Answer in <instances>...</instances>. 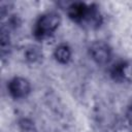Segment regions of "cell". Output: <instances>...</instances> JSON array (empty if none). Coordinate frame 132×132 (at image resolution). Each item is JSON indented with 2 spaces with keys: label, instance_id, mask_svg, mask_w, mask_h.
Instances as JSON below:
<instances>
[{
  "label": "cell",
  "instance_id": "1",
  "mask_svg": "<svg viewBox=\"0 0 132 132\" xmlns=\"http://www.w3.org/2000/svg\"><path fill=\"white\" fill-rule=\"evenodd\" d=\"M61 24V18L56 12L42 14L35 24L34 35L38 38H44L53 34Z\"/></svg>",
  "mask_w": 132,
  "mask_h": 132
},
{
  "label": "cell",
  "instance_id": "2",
  "mask_svg": "<svg viewBox=\"0 0 132 132\" xmlns=\"http://www.w3.org/2000/svg\"><path fill=\"white\" fill-rule=\"evenodd\" d=\"M90 55L97 64L104 65L111 58V50L107 43L96 41L90 46Z\"/></svg>",
  "mask_w": 132,
  "mask_h": 132
},
{
  "label": "cell",
  "instance_id": "3",
  "mask_svg": "<svg viewBox=\"0 0 132 132\" xmlns=\"http://www.w3.org/2000/svg\"><path fill=\"white\" fill-rule=\"evenodd\" d=\"M30 82L24 77H13L8 82V91L13 98H24L30 93Z\"/></svg>",
  "mask_w": 132,
  "mask_h": 132
},
{
  "label": "cell",
  "instance_id": "4",
  "mask_svg": "<svg viewBox=\"0 0 132 132\" xmlns=\"http://www.w3.org/2000/svg\"><path fill=\"white\" fill-rule=\"evenodd\" d=\"M91 9V5H87L82 2H74L68 6V15L69 18L79 24H84L87 19L89 11Z\"/></svg>",
  "mask_w": 132,
  "mask_h": 132
},
{
  "label": "cell",
  "instance_id": "5",
  "mask_svg": "<svg viewBox=\"0 0 132 132\" xmlns=\"http://www.w3.org/2000/svg\"><path fill=\"white\" fill-rule=\"evenodd\" d=\"M54 56H55L56 60H57L59 63L66 64V63L69 62V60H70V58H71V50H70V47H69L67 44L61 43V44H59V45L55 48Z\"/></svg>",
  "mask_w": 132,
  "mask_h": 132
},
{
  "label": "cell",
  "instance_id": "6",
  "mask_svg": "<svg viewBox=\"0 0 132 132\" xmlns=\"http://www.w3.org/2000/svg\"><path fill=\"white\" fill-rule=\"evenodd\" d=\"M0 46H1V55L4 56L5 54H8V51L10 48V39H9V35H8V31L4 30L2 28L1 30V42H0Z\"/></svg>",
  "mask_w": 132,
  "mask_h": 132
},
{
  "label": "cell",
  "instance_id": "7",
  "mask_svg": "<svg viewBox=\"0 0 132 132\" xmlns=\"http://www.w3.org/2000/svg\"><path fill=\"white\" fill-rule=\"evenodd\" d=\"M41 54H40V51L38 47L36 46H29L26 52H25V58L27 61L29 62H36L37 60H39Z\"/></svg>",
  "mask_w": 132,
  "mask_h": 132
},
{
  "label": "cell",
  "instance_id": "8",
  "mask_svg": "<svg viewBox=\"0 0 132 132\" xmlns=\"http://www.w3.org/2000/svg\"><path fill=\"white\" fill-rule=\"evenodd\" d=\"M126 64L124 62H120V63H117L113 65L112 69H111V75L117 78V79H120V78H123L125 76V69H126Z\"/></svg>",
  "mask_w": 132,
  "mask_h": 132
}]
</instances>
